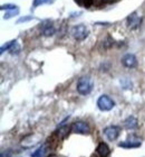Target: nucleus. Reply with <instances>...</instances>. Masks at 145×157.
Returning a JSON list of instances; mask_svg holds the SVG:
<instances>
[{"label": "nucleus", "instance_id": "4be33fe9", "mask_svg": "<svg viewBox=\"0 0 145 157\" xmlns=\"http://www.w3.org/2000/svg\"><path fill=\"white\" fill-rule=\"evenodd\" d=\"M34 19V17L32 16H26V17H21L19 19L17 20V23L20 24V23H26V21H29V20Z\"/></svg>", "mask_w": 145, "mask_h": 157}, {"label": "nucleus", "instance_id": "a211bd4d", "mask_svg": "<svg viewBox=\"0 0 145 157\" xmlns=\"http://www.w3.org/2000/svg\"><path fill=\"white\" fill-rule=\"evenodd\" d=\"M17 40H11V42H8L7 44H5L3 46H1V49H0V53L2 54V53H5V51H9L11 47H13V45L16 43Z\"/></svg>", "mask_w": 145, "mask_h": 157}, {"label": "nucleus", "instance_id": "dca6fc26", "mask_svg": "<svg viewBox=\"0 0 145 157\" xmlns=\"http://www.w3.org/2000/svg\"><path fill=\"white\" fill-rule=\"evenodd\" d=\"M75 2L84 8H89L93 5V0H75Z\"/></svg>", "mask_w": 145, "mask_h": 157}, {"label": "nucleus", "instance_id": "0eeeda50", "mask_svg": "<svg viewBox=\"0 0 145 157\" xmlns=\"http://www.w3.org/2000/svg\"><path fill=\"white\" fill-rule=\"evenodd\" d=\"M141 21H142V18L140 16H137L136 13H131L129 17H127V26L131 28V29H136L139 28L140 25H141Z\"/></svg>", "mask_w": 145, "mask_h": 157}, {"label": "nucleus", "instance_id": "f8f14e48", "mask_svg": "<svg viewBox=\"0 0 145 157\" xmlns=\"http://www.w3.org/2000/svg\"><path fill=\"white\" fill-rule=\"evenodd\" d=\"M118 147H123V148H139L141 147V141L139 139L136 140H126V141H122L118 144Z\"/></svg>", "mask_w": 145, "mask_h": 157}, {"label": "nucleus", "instance_id": "6e6552de", "mask_svg": "<svg viewBox=\"0 0 145 157\" xmlns=\"http://www.w3.org/2000/svg\"><path fill=\"white\" fill-rule=\"evenodd\" d=\"M122 64L126 67H135L137 65V59H136L135 55H133V54H126L123 56Z\"/></svg>", "mask_w": 145, "mask_h": 157}, {"label": "nucleus", "instance_id": "f3484780", "mask_svg": "<svg viewBox=\"0 0 145 157\" xmlns=\"http://www.w3.org/2000/svg\"><path fill=\"white\" fill-rule=\"evenodd\" d=\"M18 13H19V9L16 8V9H13V10H10V11H7V13H5V16H3V18H5V19H9V18L16 16Z\"/></svg>", "mask_w": 145, "mask_h": 157}, {"label": "nucleus", "instance_id": "a878e982", "mask_svg": "<svg viewBox=\"0 0 145 157\" xmlns=\"http://www.w3.org/2000/svg\"><path fill=\"white\" fill-rule=\"evenodd\" d=\"M93 157H100V155H98V156H93Z\"/></svg>", "mask_w": 145, "mask_h": 157}, {"label": "nucleus", "instance_id": "ddd939ff", "mask_svg": "<svg viewBox=\"0 0 145 157\" xmlns=\"http://www.w3.org/2000/svg\"><path fill=\"white\" fill-rule=\"evenodd\" d=\"M124 126H125L126 129H129V130H132V129H136V128L139 127V121L136 119L135 117H129L124 121Z\"/></svg>", "mask_w": 145, "mask_h": 157}, {"label": "nucleus", "instance_id": "5701e85b", "mask_svg": "<svg viewBox=\"0 0 145 157\" xmlns=\"http://www.w3.org/2000/svg\"><path fill=\"white\" fill-rule=\"evenodd\" d=\"M10 156H11V151H10L9 149L1 153V157H10Z\"/></svg>", "mask_w": 145, "mask_h": 157}, {"label": "nucleus", "instance_id": "b1692460", "mask_svg": "<svg viewBox=\"0 0 145 157\" xmlns=\"http://www.w3.org/2000/svg\"><path fill=\"white\" fill-rule=\"evenodd\" d=\"M104 3H112L114 2V1H116V0H102Z\"/></svg>", "mask_w": 145, "mask_h": 157}, {"label": "nucleus", "instance_id": "4468645a", "mask_svg": "<svg viewBox=\"0 0 145 157\" xmlns=\"http://www.w3.org/2000/svg\"><path fill=\"white\" fill-rule=\"evenodd\" d=\"M69 131H71V127H68V126H63L56 131L55 134L57 135V137L59 139H65L69 135Z\"/></svg>", "mask_w": 145, "mask_h": 157}, {"label": "nucleus", "instance_id": "393cba45", "mask_svg": "<svg viewBox=\"0 0 145 157\" xmlns=\"http://www.w3.org/2000/svg\"><path fill=\"white\" fill-rule=\"evenodd\" d=\"M48 157H58V156H57V155H49Z\"/></svg>", "mask_w": 145, "mask_h": 157}, {"label": "nucleus", "instance_id": "aec40b11", "mask_svg": "<svg viewBox=\"0 0 145 157\" xmlns=\"http://www.w3.org/2000/svg\"><path fill=\"white\" fill-rule=\"evenodd\" d=\"M17 6L16 5H13V3H7V5H2V6L0 7V9L1 10H13V9H16Z\"/></svg>", "mask_w": 145, "mask_h": 157}, {"label": "nucleus", "instance_id": "7ed1b4c3", "mask_svg": "<svg viewBox=\"0 0 145 157\" xmlns=\"http://www.w3.org/2000/svg\"><path fill=\"white\" fill-rule=\"evenodd\" d=\"M88 29L85 25H77L71 28V36L74 37L76 40H84L85 38H87L88 36Z\"/></svg>", "mask_w": 145, "mask_h": 157}, {"label": "nucleus", "instance_id": "f03ea898", "mask_svg": "<svg viewBox=\"0 0 145 157\" xmlns=\"http://www.w3.org/2000/svg\"><path fill=\"white\" fill-rule=\"evenodd\" d=\"M97 107L102 111H110L115 107V102L106 94L100 95L97 100Z\"/></svg>", "mask_w": 145, "mask_h": 157}, {"label": "nucleus", "instance_id": "f257e3e1", "mask_svg": "<svg viewBox=\"0 0 145 157\" xmlns=\"http://www.w3.org/2000/svg\"><path fill=\"white\" fill-rule=\"evenodd\" d=\"M94 86V81L90 76H82L77 82V91L83 95L89 94Z\"/></svg>", "mask_w": 145, "mask_h": 157}, {"label": "nucleus", "instance_id": "9d476101", "mask_svg": "<svg viewBox=\"0 0 145 157\" xmlns=\"http://www.w3.org/2000/svg\"><path fill=\"white\" fill-rule=\"evenodd\" d=\"M96 153H97V155H100V157H107L111 154V149H110V147L107 146V144H105V143H100L96 148Z\"/></svg>", "mask_w": 145, "mask_h": 157}, {"label": "nucleus", "instance_id": "39448f33", "mask_svg": "<svg viewBox=\"0 0 145 157\" xmlns=\"http://www.w3.org/2000/svg\"><path fill=\"white\" fill-rule=\"evenodd\" d=\"M89 126L88 124L84 122V121H77L74 122L71 126V132L74 134H81V135H86L89 134Z\"/></svg>", "mask_w": 145, "mask_h": 157}, {"label": "nucleus", "instance_id": "1a4fd4ad", "mask_svg": "<svg viewBox=\"0 0 145 157\" xmlns=\"http://www.w3.org/2000/svg\"><path fill=\"white\" fill-rule=\"evenodd\" d=\"M39 140H40V136L29 135L28 137L24 138L23 141H21V145L25 146V147H31V146H35L37 143H39Z\"/></svg>", "mask_w": 145, "mask_h": 157}, {"label": "nucleus", "instance_id": "412c9836", "mask_svg": "<svg viewBox=\"0 0 145 157\" xmlns=\"http://www.w3.org/2000/svg\"><path fill=\"white\" fill-rule=\"evenodd\" d=\"M10 51V53H13V54H15V53H19V51H20V47H19V45H18V44H17V42L15 43V44H13V47H11V48L9 49Z\"/></svg>", "mask_w": 145, "mask_h": 157}, {"label": "nucleus", "instance_id": "20e7f679", "mask_svg": "<svg viewBox=\"0 0 145 157\" xmlns=\"http://www.w3.org/2000/svg\"><path fill=\"white\" fill-rule=\"evenodd\" d=\"M104 135L106 136V138L108 140L114 141L121 135V128L118 126H108V127H106L104 129Z\"/></svg>", "mask_w": 145, "mask_h": 157}, {"label": "nucleus", "instance_id": "423d86ee", "mask_svg": "<svg viewBox=\"0 0 145 157\" xmlns=\"http://www.w3.org/2000/svg\"><path fill=\"white\" fill-rule=\"evenodd\" d=\"M39 27H40V32H42V35H44V36H47V37L53 36L56 32L55 27H54V25H53V23L50 21V20H45V21H42Z\"/></svg>", "mask_w": 145, "mask_h": 157}, {"label": "nucleus", "instance_id": "9b49d317", "mask_svg": "<svg viewBox=\"0 0 145 157\" xmlns=\"http://www.w3.org/2000/svg\"><path fill=\"white\" fill-rule=\"evenodd\" d=\"M49 149H50V147H49L48 145L44 144L42 147H39L34 154H31V157H48Z\"/></svg>", "mask_w": 145, "mask_h": 157}, {"label": "nucleus", "instance_id": "2eb2a0df", "mask_svg": "<svg viewBox=\"0 0 145 157\" xmlns=\"http://www.w3.org/2000/svg\"><path fill=\"white\" fill-rule=\"evenodd\" d=\"M55 1V0H34L32 2V8H37V7L42 6V5H50Z\"/></svg>", "mask_w": 145, "mask_h": 157}, {"label": "nucleus", "instance_id": "6ab92c4d", "mask_svg": "<svg viewBox=\"0 0 145 157\" xmlns=\"http://www.w3.org/2000/svg\"><path fill=\"white\" fill-rule=\"evenodd\" d=\"M113 44H114V42H113V39L111 38L110 36L107 37L105 40H103V43H102V45H103V47L105 49L106 48H110V47H112L113 46Z\"/></svg>", "mask_w": 145, "mask_h": 157}]
</instances>
